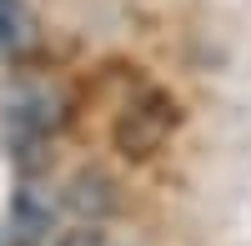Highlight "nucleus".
<instances>
[{
	"mask_svg": "<svg viewBox=\"0 0 251 246\" xmlns=\"http://www.w3.org/2000/svg\"><path fill=\"white\" fill-rule=\"evenodd\" d=\"M35 15L25 10V0H0V55L5 60H25L35 50Z\"/></svg>",
	"mask_w": 251,
	"mask_h": 246,
	"instance_id": "obj_5",
	"label": "nucleus"
},
{
	"mask_svg": "<svg viewBox=\"0 0 251 246\" xmlns=\"http://www.w3.org/2000/svg\"><path fill=\"white\" fill-rule=\"evenodd\" d=\"M66 211L80 216V226H100L106 216H116V211H121V186H116V176L100 171V166L71 171V181H66Z\"/></svg>",
	"mask_w": 251,
	"mask_h": 246,
	"instance_id": "obj_3",
	"label": "nucleus"
},
{
	"mask_svg": "<svg viewBox=\"0 0 251 246\" xmlns=\"http://www.w3.org/2000/svg\"><path fill=\"white\" fill-rule=\"evenodd\" d=\"M0 111H5V131H10V146L20 166H35V156L46 141L66 126V96L50 80H15V86L0 91Z\"/></svg>",
	"mask_w": 251,
	"mask_h": 246,
	"instance_id": "obj_1",
	"label": "nucleus"
},
{
	"mask_svg": "<svg viewBox=\"0 0 251 246\" xmlns=\"http://www.w3.org/2000/svg\"><path fill=\"white\" fill-rule=\"evenodd\" d=\"M181 126V106L166 91H141L136 100H126L111 121V146L126 156V161H151L166 136Z\"/></svg>",
	"mask_w": 251,
	"mask_h": 246,
	"instance_id": "obj_2",
	"label": "nucleus"
},
{
	"mask_svg": "<svg viewBox=\"0 0 251 246\" xmlns=\"http://www.w3.org/2000/svg\"><path fill=\"white\" fill-rule=\"evenodd\" d=\"M50 226H55V201L25 181V186L10 196V241L15 246H46Z\"/></svg>",
	"mask_w": 251,
	"mask_h": 246,
	"instance_id": "obj_4",
	"label": "nucleus"
},
{
	"mask_svg": "<svg viewBox=\"0 0 251 246\" xmlns=\"http://www.w3.org/2000/svg\"><path fill=\"white\" fill-rule=\"evenodd\" d=\"M55 246H111V241H106V231H100V226H75V231L60 236Z\"/></svg>",
	"mask_w": 251,
	"mask_h": 246,
	"instance_id": "obj_6",
	"label": "nucleus"
}]
</instances>
